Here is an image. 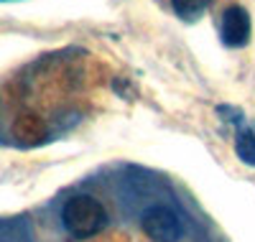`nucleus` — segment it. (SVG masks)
Wrapping results in <instances>:
<instances>
[{
    "label": "nucleus",
    "instance_id": "f257e3e1",
    "mask_svg": "<svg viewBox=\"0 0 255 242\" xmlns=\"http://www.w3.org/2000/svg\"><path fill=\"white\" fill-rule=\"evenodd\" d=\"M61 222H64V230L72 237L87 240V237H95L97 232L105 230V225H108V212H105V207L95 199V196L79 194V196H72V199L64 204Z\"/></svg>",
    "mask_w": 255,
    "mask_h": 242
},
{
    "label": "nucleus",
    "instance_id": "f03ea898",
    "mask_svg": "<svg viewBox=\"0 0 255 242\" xmlns=\"http://www.w3.org/2000/svg\"><path fill=\"white\" fill-rule=\"evenodd\" d=\"M143 232L153 242H179L184 235V227L174 209L156 204L143 212Z\"/></svg>",
    "mask_w": 255,
    "mask_h": 242
},
{
    "label": "nucleus",
    "instance_id": "7ed1b4c3",
    "mask_svg": "<svg viewBox=\"0 0 255 242\" xmlns=\"http://www.w3.org/2000/svg\"><path fill=\"white\" fill-rule=\"evenodd\" d=\"M253 23L250 13L243 5H230L222 13V43L227 49H243L250 43Z\"/></svg>",
    "mask_w": 255,
    "mask_h": 242
},
{
    "label": "nucleus",
    "instance_id": "20e7f679",
    "mask_svg": "<svg viewBox=\"0 0 255 242\" xmlns=\"http://www.w3.org/2000/svg\"><path fill=\"white\" fill-rule=\"evenodd\" d=\"M235 153L248 166H255V133L253 130H240L235 138Z\"/></svg>",
    "mask_w": 255,
    "mask_h": 242
},
{
    "label": "nucleus",
    "instance_id": "39448f33",
    "mask_svg": "<svg viewBox=\"0 0 255 242\" xmlns=\"http://www.w3.org/2000/svg\"><path fill=\"white\" fill-rule=\"evenodd\" d=\"M209 3H212V0H171V8H174V13L179 18L194 20V18H199L207 10Z\"/></svg>",
    "mask_w": 255,
    "mask_h": 242
},
{
    "label": "nucleus",
    "instance_id": "423d86ee",
    "mask_svg": "<svg viewBox=\"0 0 255 242\" xmlns=\"http://www.w3.org/2000/svg\"><path fill=\"white\" fill-rule=\"evenodd\" d=\"M15 133H18L20 138L38 140V138H44V122H41L38 118H33V115H26V118H20V120H18Z\"/></svg>",
    "mask_w": 255,
    "mask_h": 242
}]
</instances>
